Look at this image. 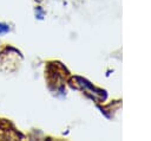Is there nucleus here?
I'll list each match as a JSON object with an SVG mask.
<instances>
[{
  "label": "nucleus",
  "instance_id": "f257e3e1",
  "mask_svg": "<svg viewBox=\"0 0 151 141\" xmlns=\"http://www.w3.org/2000/svg\"><path fill=\"white\" fill-rule=\"evenodd\" d=\"M9 31H11V26H9L8 24H6V23L0 21V36L6 34V33H8Z\"/></svg>",
  "mask_w": 151,
  "mask_h": 141
},
{
  "label": "nucleus",
  "instance_id": "f03ea898",
  "mask_svg": "<svg viewBox=\"0 0 151 141\" xmlns=\"http://www.w3.org/2000/svg\"><path fill=\"white\" fill-rule=\"evenodd\" d=\"M35 15H37L39 19L42 18V12H41V9H40L39 7H37V9H35Z\"/></svg>",
  "mask_w": 151,
  "mask_h": 141
}]
</instances>
